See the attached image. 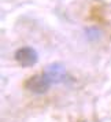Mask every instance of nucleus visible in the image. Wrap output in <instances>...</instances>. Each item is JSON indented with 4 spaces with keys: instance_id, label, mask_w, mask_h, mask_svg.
Masks as SVG:
<instances>
[{
    "instance_id": "nucleus-2",
    "label": "nucleus",
    "mask_w": 111,
    "mask_h": 122,
    "mask_svg": "<svg viewBox=\"0 0 111 122\" xmlns=\"http://www.w3.org/2000/svg\"><path fill=\"white\" fill-rule=\"evenodd\" d=\"M45 78L50 84H61L66 80V69L62 63H51L44 69Z\"/></svg>"
},
{
    "instance_id": "nucleus-1",
    "label": "nucleus",
    "mask_w": 111,
    "mask_h": 122,
    "mask_svg": "<svg viewBox=\"0 0 111 122\" xmlns=\"http://www.w3.org/2000/svg\"><path fill=\"white\" fill-rule=\"evenodd\" d=\"M50 81L45 78L44 74H34L25 81V88L36 95L45 93L50 88Z\"/></svg>"
},
{
    "instance_id": "nucleus-3",
    "label": "nucleus",
    "mask_w": 111,
    "mask_h": 122,
    "mask_svg": "<svg viewBox=\"0 0 111 122\" xmlns=\"http://www.w3.org/2000/svg\"><path fill=\"white\" fill-rule=\"evenodd\" d=\"M15 61L22 67L34 66L37 62V52L32 47H22L15 52Z\"/></svg>"
}]
</instances>
